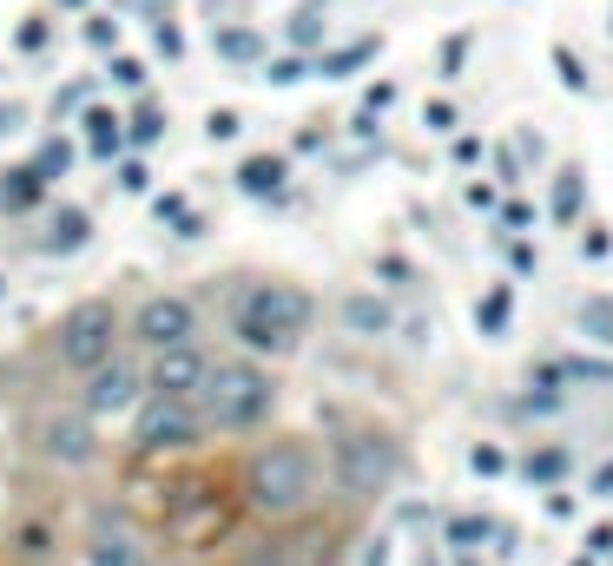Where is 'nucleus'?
Returning <instances> with one entry per match:
<instances>
[{
    "instance_id": "cd10ccee",
    "label": "nucleus",
    "mask_w": 613,
    "mask_h": 566,
    "mask_svg": "<svg viewBox=\"0 0 613 566\" xmlns=\"http://www.w3.org/2000/svg\"><path fill=\"white\" fill-rule=\"evenodd\" d=\"M86 106V79H73L66 92H53V119H66V112H79Z\"/></svg>"
},
{
    "instance_id": "393cba45",
    "label": "nucleus",
    "mask_w": 613,
    "mask_h": 566,
    "mask_svg": "<svg viewBox=\"0 0 613 566\" xmlns=\"http://www.w3.org/2000/svg\"><path fill=\"white\" fill-rule=\"evenodd\" d=\"M112 86H125V92H139V86H145V66H139L132 53H119V59H112Z\"/></svg>"
},
{
    "instance_id": "72a5a7b5",
    "label": "nucleus",
    "mask_w": 613,
    "mask_h": 566,
    "mask_svg": "<svg viewBox=\"0 0 613 566\" xmlns=\"http://www.w3.org/2000/svg\"><path fill=\"white\" fill-rule=\"evenodd\" d=\"M46 547H53V534H46V528H26V534H20V554H26V561H40Z\"/></svg>"
},
{
    "instance_id": "f8f14e48",
    "label": "nucleus",
    "mask_w": 613,
    "mask_h": 566,
    "mask_svg": "<svg viewBox=\"0 0 613 566\" xmlns=\"http://www.w3.org/2000/svg\"><path fill=\"white\" fill-rule=\"evenodd\" d=\"M79 125H86V152H92V158H119V152H125V119H119V112L79 106Z\"/></svg>"
},
{
    "instance_id": "c85d7f7f",
    "label": "nucleus",
    "mask_w": 613,
    "mask_h": 566,
    "mask_svg": "<svg viewBox=\"0 0 613 566\" xmlns=\"http://www.w3.org/2000/svg\"><path fill=\"white\" fill-rule=\"evenodd\" d=\"M555 211H561V218H574V211H581V171H568V185L555 191Z\"/></svg>"
},
{
    "instance_id": "b1692460",
    "label": "nucleus",
    "mask_w": 613,
    "mask_h": 566,
    "mask_svg": "<svg viewBox=\"0 0 613 566\" xmlns=\"http://www.w3.org/2000/svg\"><path fill=\"white\" fill-rule=\"evenodd\" d=\"M119 191H152V171H145V158H119Z\"/></svg>"
},
{
    "instance_id": "5701e85b",
    "label": "nucleus",
    "mask_w": 613,
    "mask_h": 566,
    "mask_svg": "<svg viewBox=\"0 0 613 566\" xmlns=\"http://www.w3.org/2000/svg\"><path fill=\"white\" fill-rule=\"evenodd\" d=\"M238 132H244V119H238L231 106H218V112L205 119V138H211V145H225V138H238Z\"/></svg>"
},
{
    "instance_id": "c756f323",
    "label": "nucleus",
    "mask_w": 613,
    "mask_h": 566,
    "mask_svg": "<svg viewBox=\"0 0 613 566\" xmlns=\"http://www.w3.org/2000/svg\"><path fill=\"white\" fill-rule=\"evenodd\" d=\"M20 125H26V106L20 99H0V138H13Z\"/></svg>"
},
{
    "instance_id": "7c9ffc66",
    "label": "nucleus",
    "mask_w": 613,
    "mask_h": 566,
    "mask_svg": "<svg viewBox=\"0 0 613 566\" xmlns=\"http://www.w3.org/2000/svg\"><path fill=\"white\" fill-rule=\"evenodd\" d=\"M238 566H297V554L291 547H258L251 561H238Z\"/></svg>"
},
{
    "instance_id": "423d86ee",
    "label": "nucleus",
    "mask_w": 613,
    "mask_h": 566,
    "mask_svg": "<svg viewBox=\"0 0 613 566\" xmlns=\"http://www.w3.org/2000/svg\"><path fill=\"white\" fill-rule=\"evenodd\" d=\"M337 481L350 495H383L396 481V448L383 435H343L337 442Z\"/></svg>"
},
{
    "instance_id": "e433bc0d",
    "label": "nucleus",
    "mask_w": 613,
    "mask_h": 566,
    "mask_svg": "<svg viewBox=\"0 0 613 566\" xmlns=\"http://www.w3.org/2000/svg\"><path fill=\"white\" fill-rule=\"evenodd\" d=\"M588 330H607V343H613V310L607 303H588Z\"/></svg>"
},
{
    "instance_id": "7ed1b4c3",
    "label": "nucleus",
    "mask_w": 613,
    "mask_h": 566,
    "mask_svg": "<svg viewBox=\"0 0 613 566\" xmlns=\"http://www.w3.org/2000/svg\"><path fill=\"white\" fill-rule=\"evenodd\" d=\"M198 409H205V429L244 435V429H258V422L277 409V382H271L258 363L231 356V363H211V376H205V389H198Z\"/></svg>"
},
{
    "instance_id": "39448f33",
    "label": "nucleus",
    "mask_w": 613,
    "mask_h": 566,
    "mask_svg": "<svg viewBox=\"0 0 613 566\" xmlns=\"http://www.w3.org/2000/svg\"><path fill=\"white\" fill-rule=\"evenodd\" d=\"M198 435H205V409L198 402L139 396V415H132V448L139 455H178V448H198Z\"/></svg>"
},
{
    "instance_id": "9b49d317",
    "label": "nucleus",
    "mask_w": 613,
    "mask_h": 566,
    "mask_svg": "<svg viewBox=\"0 0 613 566\" xmlns=\"http://www.w3.org/2000/svg\"><path fill=\"white\" fill-rule=\"evenodd\" d=\"M92 244V218L79 211V204H59L53 218H46V231H40V251L46 257H73V251H86Z\"/></svg>"
},
{
    "instance_id": "a19ab883",
    "label": "nucleus",
    "mask_w": 613,
    "mask_h": 566,
    "mask_svg": "<svg viewBox=\"0 0 613 566\" xmlns=\"http://www.w3.org/2000/svg\"><path fill=\"white\" fill-rule=\"evenodd\" d=\"M0 290H7V277H0Z\"/></svg>"
},
{
    "instance_id": "9d476101",
    "label": "nucleus",
    "mask_w": 613,
    "mask_h": 566,
    "mask_svg": "<svg viewBox=\"0 0 613 566\" xmlns=\"http://www.w3.org/2000/svg\"><path fill=\"white\" fill-rule=\"evenodd\" d=\"M40 455L59 462V468H86V462L99 455V442H92V429H86L79 415H46V422H40Z\"/></svg>"
},
{
    "instance_id": "a211bd4d",
    "label": "nucleus",
    "mask_w": 613,
    "mask_h": 566,
    "mask_svg": "<svg viewBox=\"0 0 613 566\" xmlns=\"http://www.w3.org/2000/svg\"><path fill=\"white\" fill-rule=\"evenodd\" d=\"M363 59H376V40H357V46H343V53H324V66H317V73L343 79V73H357Z\"/></svg>"
},
{
    "instance_id": "f3484780",
    "label": "nucleus",
    "mask_w": 613,
    "mask_h": 566,
    "mask_svg": "<svg viewBox=\"0 0 613 566\" xmlns=\"http://www.w3.org/2000/svg\"><path fill=\"white\" fill-rule=\"evenodd\" d=\"M66 165H73V145H66V138H46V145L33 152V165H26V171H33L40 185H53V178H66Z\"/></svg>"
},
{
    "instance_id": "f257e3e1",
    "label": "nucleus",
    "mask_w": 613,
    "mask_h": 566,
    "mask_svg": "<svg viewBox=\"0 0 613 566\" xmlns=\"http://www.w3.org/2000/svg\"><path fill=\"white\" fill-rule=\"evenodd\" d=\"M244 501L264 514V521H297L310 501H317V455L304 442H271L251 455L244 468Z\"/></svg>"
},
{
    "instance_id": "20e7f679",
    "label": "nucleus",
    "mask_w": 613,
    "mask_h": 566,
    "mask_svg": "<svg viewBox=\"0 0 613 566\" xmlns=\"http://www.w3.org/2000/svg\"><path fill=\"white\" fill-rule=\"evenodd\" d=\"M112 343H119V310L106 303V297H86V303H73L66 317H59V336H53V349H59V363L66 369H99L106 356H112Z\"/></svg>"
},
{
    "instance_id": "f03ea898",
    "label": "nucleus",
    "mask_w": 613,
    "mask_h": 566,
    "mask_svg": "<svg viewBox=\"0 0 613 566\" xmlns=\"http://www.w3.org/2000/svg\"><path fill=\"white\" fill-rule=\"evenodd\" d=\"M231 330L251 356H291L310 330V297L297 284H251L231 310Z\"/></svg>"
},
{
    "instance_id": "2f4dec72",
    "label": "nucleus",
    "mask_w": 613,
    "mask_h": 566,
    "mask_svg": "<svg viewBox=\"0 0 613 566\" xmlns=\"http://www.w3.org/2000/svg\"><path fill=\"white\" fill-rule=\"evenodd\" d=\"M152 46H158L165 59H178V53H185V40H178V26H165V20H158V33H152Z\"/></svg>"
},
{
    "instance_id": "4468645a",
    "label": "nucleus",
    "mask_w": 613,
    "mask_h": 566,
    "mask_svg": "<svg viewBox=\"0 0 613 566\" xmlns=\"http://www.w3.org/2000/svg\"><path fill=\"white\" fill-rule=\"evenodd\" d=\"M343 323L357 330V336H390V303L383 297H370V290H357V297H343Z\"/></svg>"
},
{
    "instance_id": "412c9836",
    "label": "nucleus",
    "mask_w": 613,
    "mask_h": 566,
    "mask_svg": "<svg viewBox=\"0 0 613 566\" xmlns=\"http://www.w3.org/2000/svg\"><path fill=\"white\" fill-rule=\"evenodd\" d=\"M40 191H46V185H40L33 171H13V185H0V204H7V211H26Z\"/></svg>"
},
{
    "instance_id": "ddd939ff",
    "label": "nucleus",
    "mask_w": 613,
    "mask_h": 566,
    "mask_svg": "<svg viewBox=\"0 0 613 566\" xmlns=\"http://www.w3.org/2000/svg\"><path fill=\"white\" fill-rule=\"evenodd\" d=\"M284 178H291V165H284L277 152H258V158L238 165V191H244V198H277Z\"/></svg>"
},
{
    "instance_id": "0eeeda50",
    "label": "nucleus",
    "mask_w": 613,
    "mask_h": 566,
    "mask_svg": "<svg viewBox=\"0 0 613 566\" xmlns=\"http://www.w3.org/2000/svg\"><path fill=\"white\" fill-rule=\"evenodd\" d=\"M205 376H211V356H205V349H198V336H191V343L152 349V369H145V396H178V402H198Z\"/></svg>"
},
{
    "instance_id": "f704fd0d",
    "label": "nucleus",
    "mask_w": 613,
    "mask_h": 566,
    "mask_svg": "<svg viewBox=\"0 0 613 566\" xmlns=\"http://www.w3.org/2000/svg\"><path fill=\"white\" fill-rule=\"evenodd\" d=\"M40 46H46V20H26L20 26V53H40Z\"/></svg>"
},
{
    "instance_id": "4be33fe9",
    "label": "nucleus",
    "mask_w": 613,
    "mask_h": 566,
    "mask_svg": "<svg viewBox=\"0 0 613 566\" xmlns=\"http://www.w3.org/2000/svg\"><path fill=\"white\" fill-rule=\"evenodd\" d=\"M508 317H515V297H508V284H502V290H489V297H482V330H489V336H502V323H508Z\"/></svg>"
},
{
    "instance_id": "2eb2a0df",
    "label": "nucleus",
    "mask_w": 613,
    "mask_h": 566,
    "mask_svg": "<svg viewBox=\"0 0 613 566\" xmlns=\"http://www.w3.org/2000/svg\"><path fill=\"white\" fill-rule=\"evenodd\" d=\"M79 566H152V561H145L139 534H99V541L86 547V561H79Z\"/></svg>"
},
{
    "instance_id": "473e14b6",
    "label": "nucleus",
    "mask_w": 613,
    "mask_h": 566,
    "mask_svg": "<svg viewBox=\"0 0 613 566\" xmlns=\"http://www.w3.org/2000/svg\"><path fill=\"white\" fill-rule=\"evenodd\" d=\"M528 468H535V475H541V481H555V475H561V468H568V455H555V448H541V455H535V462H528Z\"/></svg>"
},
{
    "instance_id": "58836bf2",
    "label": "nucleus",
    "mask_w": 613,
    "mask_h": 566,
    "mask_svg": "<svg viewBox=\"0 0 613 566\" xmlns=\"http://www.w3.org/2000/svg\"><path fill=\"white\" fill-rule=\"evenodd\" d=\"M594 495H607V501H613V468H601V475H594Z\"/></svg>"
},
{
    "instance_id": "6e6552de",
    "label": "nucleus",
    "mask_w": 613,
    "mask_h": 566,
    "mask_svg": "<svg viewBox=\"0 0 613 566\" xmlns=\"http://www.w3.org/2000/svg\"><path fill=\"white\" fill-rule=\"evenodd\" d=\"M191 336H198L191 297H145L132 310V343H145V349H172V343H191Z\"/></svg>"
},
{
    "instance_id": "c9c22d12",
    "label": "nucleus",
    "mask_w": 613,
    "mask_h": 566,
    "mask_svg": "<svg viewBox=\"0 0 613 566\" xmlns=\"http://www.w3.org/2000/svg\"><path fill=\"white\" fill-rule=\"evenodd\" d=\"M555 66H561V73H568V86H574V92H588V73H581V66H574V53H555Z\"/></svg>"
},
{
    "instance_id": "aec40b11",
    "label": "nucleus",
    "mask_w": 613,
    "mask_h": 566,
    "mask_svg": "<svg viewBox=\"0 0 613 566\" xmlns=\"http://www.w3.org/2000/svg\"><path fill=\"white\" fill-rule=\"evenodd\" d=\"M158 138H165V112H158V106H145V112L125 125V145H158Z\"/></svg>"
},
{
    "instance_id": "4c0bfd02",
    "label": "nucleus",
    "mask_w": 613,
    "mask_h": 566,
    "mask_svg": "<svg viewBox=\"0 0 613 566\" xmlns=\"http://www.w3.org/2000/svg\"><path fill=\"white\" fill-rule=\"evenodd\" d=\"M475 468L482 475H502V448H475Z\"/></svg>"
},
{
    "instance_id": "1a4fd4ad",
    "label": "nucleus",
    "mask_w": 613,
    "mask_h": 566,
    "mask_svg": "<svg viewBox=\"0 0 613 566\" xmlns=\"http://www.w3.org/2000/svg\"><path fill=\"white\" fill-rule=\"evenodd\" d=\"M139 396H145V376L125 356H106L99 369H86V415H125L139 409Z\"/></svg>"
},
{
    "instance_id": "bb28decb",
    "label": "nucleus",
    "mask_w": 613,
    "mask_h": 566,
    "mask_svg": "<svg viewBox=\"0 0 613 566\" xmlns=\"http://www.w3.org/2000/svg\"><path fill=\"white\" fill-rule=\"evenodd\" d=\"M304 73H310L304 59H271V66H264V79H271V86H297Z\"/></svg>"
},
{
    "instance_id": "6ab92c4d",
    "label": "nucleus",
    "mask_w": 613,
    "mask_h": 566,
    "mask_svg": "<svg viewBox=\"0 0 613 566\" xmlns=\"http://www.w3.org/2000/svg\"><path fill=\"white\" fill-rule=\"evenodd\" d=\"M317 33H324V0H310V7L291 13V46H317Z\"/></svg>"
},
{
    "instance_id": "dca6fc26",
    "label": "nucleus",
    "mask_w": 613,
    "mask_h": 566,
    "mask_svg": "<svg viewBox=\"0 0 613 566\" xmlns=\"http://www.w3.org/2000/svg\"><path fill=\"white\" fill-rule=\"evenodd\" d=\"M211 46H218V59H231V66H258V59H264V40H258L251 26H218Z\"/></svg>"
},
{
    "instance_id": "a878e982",
    "label": "nucleus",
    "mask_w": 613,
    "mask_h": 566,
    "mask_svg": "<svg viewBox=\"0 0 613 566\" xmlns=\"http://www.w3.org/2000/svg\"><path fill=\"white\" fill-rule=\"evenodd\" d=\"M86 40H92L99 53H106V46H119V20H106V13H92V20H86Z\"/></svg>"
},
{
    "instance_id": "ea45409f",
    "label": "nucleus",
    "mask_w": 613,
    "mask_h": 566,
    "mask_svg": "<svg viewBox=\"0 0 613 566\" xmlns=\"http://www.w3.org/2000/svg\"><path fill=\"white\" fill-rule=\"evenodd\" d=\"M59 7H86V0H59Z\"/></svg>"
}]
</instances>
